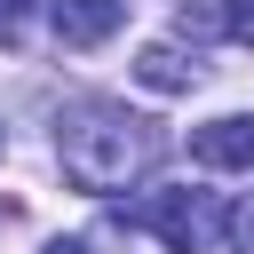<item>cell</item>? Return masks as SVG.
<instances>
[{
  "label": "cell",
  "instance_id": "7a4b0ae2",
  "mask_svg": "<svg viewBox=\"0 0 254 254\" xmlns=\"http://www.w3.org/2000/svg\"><path fill=\"white\" fill-rule=\"evenodd\" d=\"M127 222H135V230H151V238H167L175 254H198V246L222 230V214H214V198H206V190H151V198H135V206H127Z\"/></svg>",
  "mask_w": 254,
  "mask_h": 254
},
{
  "label": "cell",
  "instance_id": "8992f818",
  "mask_svg": "<svg viewBox=\"0 0 254 254\" xmlns=\"http://www.w3.org/2000/svg\"><path fill=\"white\" fill-rule=\"evenodd\" d=\"M222 32L238 48H254V0H222Z\"/></svg>",
  "mask_w": 254,
  "mask_h": 254
},
{
  "label": "cell",
  "instance_id": "277c9868",
  "mask_svg": "<svg viewBox=\"0 0 254 254\" xmlns=\"http://www.w3.org/2000/svg\"><path fill=\"white\" fill-rule=\"evenodd\" d=\"M48 16H56V40L64 48H95V40H111L127 24V0H56Z\"/></svg>",
  "mask_w": 254,
  "mask_h": 254
},
{
  "label": "cell",
  "instance_id": "3957f363",
  "mask_svg": "<svg viewBox=\"0 0 254 254\" xmlns=\"http://www.w3.org/2000/svg\"><path fill=\"white\" fill-rule=\"evenodd\" d=\"M190 159L198 167H254V111H222V119L190 127Z\"/></svg>",
  "mask_w": 254,
  "mask_h": 254
},
{
  "label": "cell",
  "instance_id": "ba28073f",
  "mask_svg": "<svg viewBox=\"0 0 254 254\" xmlns=\"http://www.w3.org/2000/svg\"><path fill=\"white\" fill-rule=\"evenodd\" d=\"M16 32H24V0H0V48H16Z\"/></svg>",
  "mask_w": 254,
  "mask_h": 254
},
{
  "label": "cell",
  "instance_id": "5b68a950",
  "mask_svg": "<svg viewBox=\"0 0 254 254\" xmlns=\"http://www.w3.org/2000/svg\"><path fill=\"white\" fill-rule=\"evenodd\" d=\"M135 79H143V87H159V95H190V87H198V56H183V48L151 40V48L135 56Z\"/></svg>",
  "mask_w": 254,
  "mask_h": 254
},
{
  "label": "cell",
  "instance_id": "9c48e42d",
  "mask_svg": "<svg viewBox=\"0 0 254 254\" xmlns=\"http://www.w3.org/2000/svg\"><path fill=\"white\" fill-rule=\"evenodd\" d=\"M40 254H87V246H79V238H48Z\"/></svg>",
  "mask_w": 254,
  "mask_h": 254
},
{
  "label": "cell",
  "instance_id": "52a82bcc",
  "mask_svg": "<svg viewBox=\"0 0 254 254\" xmlns=\"http://www.w3.org/2000/svg\"><path fill=\"white\" fill-rule=\"evenodd\" d=\"M222 230H230V246H238V254H254V198H238V206L222 214Z\"/></svg>",
  "mask_w": 254,
  "mask_h": 254
},
{
  "label": "cell",
  "instance_id": "6da1fadb",
  "mask_svg": "<svg viewBox=\"0 0 254 254\" xmlns=\"http://www.w3.org/2000/svg\"><path fill=\"white\" fill-rule=\"evenodd\" d=\"M56 159H64V175H71L79 190L111 198V190H127L135 175H151L159 127H151L143 111H127V103H79V111L56 119Z\"/></svg>",
  "mask_w": 254,
  "mask_h": 254
}]
</instances>
